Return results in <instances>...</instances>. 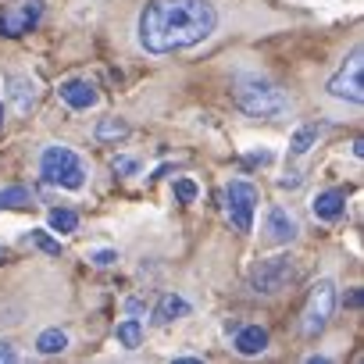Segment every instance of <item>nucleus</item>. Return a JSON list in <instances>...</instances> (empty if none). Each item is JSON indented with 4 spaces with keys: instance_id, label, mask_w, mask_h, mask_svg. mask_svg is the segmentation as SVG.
I'll return each mask as SVG.
<instances>
[{
    "instance_id": "obj_23",
    "label": "nucleus",
    "mask_w": 364,
    "mask_h": 364,
    "mask_svg": "<svg viewBox=\"0 0 364 364\" xmlns=\"http://www.w3.org/2000/svg\"><path fill=\"white\" fill-rule=\"evenodd\" d=\"M114 171H122V175H132V171H139V164H136L132 157H114Z\"/></svg>"
},
{
    "instance_id": "obj_12",
    "label": "nucleus",
    "mask_w": 364,
    "mask_h": 364,
    "mask_svg": "<svg viewBox=\"0 0 364 364\" xmlns=\"http://www.w3.org/2000/svg\"><path fill=\"white\" fill-rule=\"evenodd\" d=\"M264 346H268V332H264L261 325H243V328L236 332V350H240V353L254 357V353H261Z\"/></svg>"
},
{
    "instance_id": "obj_22",
    "label": "nucleus",
    "mask_w": 364,
    "mask_h": 364,
    "mask_svg": "<svg viewBox=\"0 0 364 364\" xmlns=\"http://www.w3.org/2000/svg\"><path fill=\"white\" fill-rule=\"evenodd\" d=\"M29 243H33V247H40V250H43V254H50V257H58V254H61V243H58V240H50L47 232H33V236H29Z\"/></svg>"
},
{
    "instance_id": "obj_26",
    "label": "nucleus",
    "mask_w": 364,
    "mask_h": 364,
    "mask_svg": "<svg viewBox=\"0 0 364 364\" xmlns=\"http://www.w3.org/2000/svg\"><path fill=\"white\" fill-rule=\"evenodd\" d=\"M360 300H364V293H350V300H346V304H350V307H360Z\"/></svg>"
},
{
    "instance_id": "obj_19",
    "label": "nucleus",
    "mask_w": 364,
    "mask_h": 364,
    "mask_svg": "<svg viewBox=\"0 0 364 364\" xmlns=\"http://www.w3.org/2000/svg\"><path fill=\"white\" fill-rule=\"evenodd\" d=\"M50 229L54 232H75L79 229V215L68 211V208H58V211H50Z\"/></svg>"
},
{
    "instance_id": "obj_3",
    "label": "nucleus",
    "mask_w": 364,
    "mask_h": 364,
    "mask_svg": "<svg viewBox=\"0 0 364 364\" xmlns=\"http://www.w3.org/2000/svg\"><path fill=\"white\" fill-rule=\"evenodd\" d=\"M40 175L43 182L65 186V190H82V182H86V168L68 146H47L40 157Z\"/></svg>"
},
{
    "instance_id": "obj_5",
    "label": "nucleus",
    "mask_w": 364,
    "mask_h": 364,
    "mask_svg": "<svg viewBox=\"0 0 364 364\" xmlns=\"http://www.w3.org/2000/svg\"><path fill=\"white\" fill-rule=\"evenodd\" d=\"M360 72H364V50L357 47L353 54H350V61L332 75V82H328V93L336 97V100H346V104H360L364 100V79H360Z\"/></svg>"
},
{
    "instance_id": "obj_7",
    "label": "nucleus",
    "mask_w": 364,
    "mask_h": 364,
    "mask_svg": "<svg viewBox=\"0 0 364 364\" xmlns=\"http://www.w3.org/2000/svg\"><path fill=\"white\" fill-rule=\"evenodd\" d=\"M293 279H296V261L293 257H272V261H261L254 268V279L250 282H254L257 293H279Z\"/></svg>"
},
{
    "instance_id": "obj_14",
    "label": "nucleus",
    "mask_w": 364,
    "mask_h": 364,
    "mask_svg": "<svg viewBox=\"0 0 364 364\" xmlns=\"http://www.w3.org/2000/svg\"><path fill=\"white\" fill-rule=\"evenodd\" d=\"M11 100H15L18 111H29V107L36 104V86H33L29 79H15V82H11Z\"/></svg>"
},
{
    "instance_id": "obj_10",
    "label": "nucleus",
    "mask_w": 364,
    "mask_h": 364,
    "mask_svg": "<svg viewBox=\"0 0 364 364\" xmlns=\"http://www.w3.org/2000/svg\"><path fill=\"white\" fill-rule=\"evenodd\" d=\"M314 218H321V222H336L339 215H343V208H346V193L343 190H325V193H318L314 197Z\"/></svg>"
},
{
    "instance_id": "obj_25",
    "label": "nucleus",
    "mask_w": 364,
    "mask_h": 364,
    "mask_svg": "<svg viewBox=\"0 0 364 364\" xmlns=\"http://www.w3.org/2000/svg\"><path fill=\"white\" fill-rule=\"evenodd\" d=\"M4 360H8V364L18 360V350H15L11 343H0V364H4Z\"/></svg>"
},
{
    "instance_id": "obj_15",
    "label": "nucleus",
    "mask_w": 364,
    "mask_h": 364,
    "mask_svg": "<svg viewBox=\"0 0 364 364\" xmlns=\"http://www.w3.org/2000/svg\"><path fill=\"white\" fill-rule=\"evenodd\" d=\"M125 136H129V122H122V118H104V122L97 125V139H100V143L125 139Z\"/></svg>"
},
{
    "instance_id": "obj_28",
    "label": "nucleus",
    "mask_w": 364,
    "mask_h": 364,
    "mask_svg": "<svg viewBox=\"0 0 364 364\" xmlns=\"http://www.w3.org/2000/svg\"><path fill=\"white\" fill-rule=\"evenodd\" d=\"M0 118H4V104H0Z\"/></svg>"
},
{
    "instance_id": "obj_27",
    "label": "nucleus",
    "mask_w": 364,
    "mask_h": 364,
    "mask_svg": "<svg viewBox=\"0 0 364 364\" xmlns=\"http://www.w3.org/2000/svg\"><path fill=\"white\" fill-rule=\"evenodd\" d=\"M4 257H8V250H4V247H0V264H4Z\"/></svg>"
},
{
    "instance_id": "obj_17",
    "label": "nucleus",
    "mask_w": 364,
    "mask_h": 364,
    "mask_svg": "<svg viewBox=\"0 0 364 364\" xmlns=\"http://www.w3.org/2000/svg\"><path fill=\"white\" fill-rule=\"evenodd\" d=\"M139 339H143V325H139L136 318H129V321H122V325H118V343H122L125 350H136V346H139Z\"/></svg>"
},
{
    "instance_id": "obj_1",
    "label": "nucleus",
    "mask_w": 364,
    "mask_h": 364,
    "mask_svg": "<svg viewBox=\"0 0 364 364\" xmlns=\"http://www.w3.org/2000/svg\"><path fill=\"white\" fill-rule=\"evenodd\" d=\"M215 29L211 0H150L139 15V43L150 54H175L204 43Z\"/></svg>"
},
{
    "instance_id": "obj_24",
    "label": "nucleus",
    "mask_w": 364,
    "mask_h": 364,
    "mask_svg": "<svg viewBox=\"0 0 364 364\" xmlns=\"http://www.w3.org/2000/svg\"><path fill=\"white\" fill-rule=\"evenodd\" d=\"M114 261H118L114 250H97V254H93V264H100V268H107V264H114Z\"/></svg>"
},
{
    "instance_id": "obj_16",
    "label": "nucleus",
    "mask_w": 364,
    "mask_h": 364,
    "mask_svg": "<svg viewBox=\"0 0 364 364\" xmlns=\"http://www.w3.org/2000/svg\"><path fill=\"white\" fill-rule=\"evenodd\" d=\"M29 204H33V197H29L26 186H8V190H0V211H4V208H29Z\"/></svg>"
},
{
    "instance_id": "obj_20",
    "label": "nucleus",
    "mask_w": 364,
    "mask_h": 364,
    "mask_svg": "<svg viewBox=\"0 0 364 364\" xmlns=\"http://www.w3.org/2000/svg\"><path fill=\"white\" fill-rule=\"evenodd\" d=\"M314 139H318V125H304V129L293 136V143H289V146H293V154H307Z\"/></svg>"
},
{
    "instance_id": "obj_11",
    "label": "nucleus",
    "mask_w": 364,
    "mask_h": 364,
    "mask_svg": "<svg viewBox=\"0 0 364 364\" xmlns=\"http://www.w3.org/2000/svg\"><path fill=\"white\" fill-rule=\"evenodd\" d=\"M293 236H296V222L282 208H272L268 211V240L272 243H289Z\"/></svg>"
},
{
    "instance_id": "obj_6",
    "label": "nucleus",
    "mask_w": 364,
    "mask_h": 364,
    "mask_svg": "<svg viewBox=\"0 0 364 364\" xmlns=\"http://www.w3.org/2000/svg\"><path fill=\"white\" fill-rule=\"evenodd\" d=\"M225 208H229V218L240 232H250L254 229V208H257V190L250 186V182L236 178L229 182V190H225Z\"/></svg>"
},
{
    "instance_id": "obj_21",
    "label": "nucleus",
    "mask_w": 364,
    "mask_h": 364,
    "mask_svg": "<svg viewBox=\"0 0 364 364\" xmlns=\"http://www.w3.org/2000/svg\"><path fill=\"white\" fill-rule=\"evenodd\" d=\"M197 193H200V190H197V182H193V178H178V182H175V197H178L182 204H193Z\"/></svg>"
},
{
    "instance_id": "obj_18",
    "label": "nucleus",
    "mask_w": 364,
    "mask_h": 364,
    "mask_svg": "<svg viewBox=\"0 0 364 364\" xmlns=\"http://www.w3.org/2000/svg\"><path fill=\"white\" fill-rule=\"evenodd\" d=\"M36 346H40V353H61V350L68 346V336H65L61 328H47V332L36 339Z\"/></svg>"
},
{
    "instance_id": "obj_4",
    "label": "nucleus",
    "mask_w": 364,
    "mask_h": 364,
    "mask_svg": "<svg viewBox=\"0 0 364 364\" xmlns=\"http://www.w3.org/2000/svg\"><path fill=\"white\" fill-rule=\"evenodd\" d=\"M332 307H336V286L332 282H318L314 289H311V296H307V307H304V321H300V332L307 336V339H314L325 325H328V318H332Z\"/></svg>"
},
{
    "instance_id": "obj_13",
    "label": "nucleus",
    "mask_w": 364,
    "mask_h": 364,
    "mask_svg": "<svg viewBox=\"0 0 364 364\" xmlns=\"http://www.w3.org/2000/svg\"><path fill=\"white\" fill-rule=\"evenodd\" d=\"M182 314H190V304L182 300V296H175V293L161 296V304L154 307V321H157V325H171V321L182 318Z\"/></svg>"
},
{
    "instance_id": "obj_9",
    "label": "nucleus",
    "mask_w": 364,
    "mask_h": 364,
    "mask_svg": "<svg viewBox=\"0 0 364 364\" xmlns=\"http://www.w3.org/2000/svg\"><path fill=\"white\" fill-rule=\"evenodd\" d=\"M61 100L68 104V107H75V111H86V107H93L97 104V90L90 86V82H82V79H68V82H61Z\"/></svg>"
},
{
    "instance_id": "obj_8",
    "label": "nucleus",
    "mask_w": 364,
    "mask_h": 364,
    "mask_svg": "<svg viewBox=\"0 0 364 364\" xmlns=\"http://www.w3.org/2000/svg\"><path fill=\"white\" fill-rule=\"evenodd\" d=\"M43 15V0H18V4L0 11V36H22Z\"/></svg>"
},
{
    "instance_id": "obj_2",
    "label": "nucleus",
    "mask_w": 364,
    "mask_h": 364,
    "mask_svg": "<svg viewBox=\"0 0 364 364\" xmlns=\"http://www.w3.org/2000/svg\"><path fill=\"white\" fill-rule=\"evenodd\" d=\"M232 100H236L240 111H247V114H254V118H279V114L289 107L286 97H282V90L272 86V82L261 79V75H240V79L232 82Z\"/></svg>"
}]
</instances>
